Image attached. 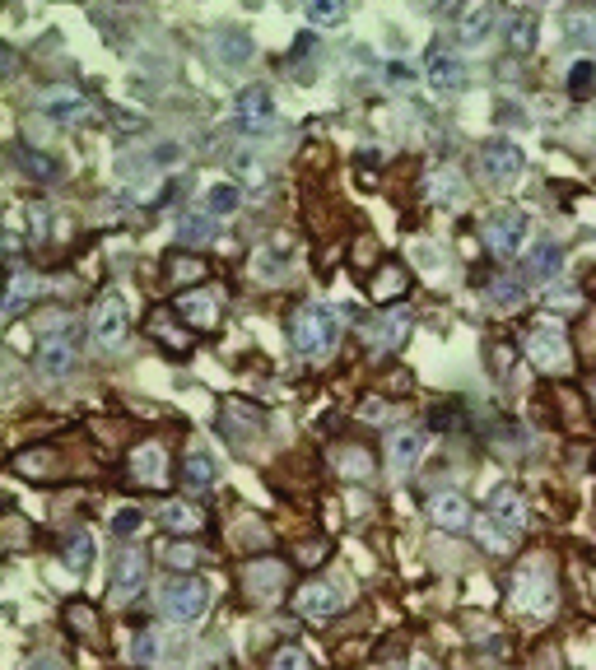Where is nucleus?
Returning a JSON list of instances; mask_svg holds the SVG:
<instances>
[{"mask_svg": "<svg viewBox=\"0 0 596 670\" xmlns=\"http://www.w3.org/2000/svg\"><path fill=\"white\" fill-rule=\"evenodd\" d=\"M340 340V317L322 303H303V308L289 312V345L303 354V359H326Z\"/></svg>", "mask_w": 596, "mask_h": 670, "instance_id": "1", "label": "nucleus"}, {"mask_svg": "<svg viewBox=\"0 0 596 670\" xmlns=\"http://www.w3.org/2000/svg\"><path fill=\"white\" fill-rule=\"evenodd\" d=\"M513 596H517V605L527 610V615H555V605H559V577H555V568L545 559H527L522 568H517V577H513Z\"/></svg>", "mask_w": 596, "mask_h": 670, "instance_id": "2", "label": "nucleus"}, {"mask_svg": "<svg viewBox=\"0 0 596 670\" xmlns=\"http://www.w3.org/2000/svg\"><path fill=\"white\" fill-rule=\"evenodd\" d=\"M522 354H527V363L536 368V373H569L573 368V349H569V335L564 331H550V326H536V331L522 335Z\"/></svg>", "mask_w": 596, "mask_h": 670, "instance_id": "3", "label": "nucleus"}, {"mask_svg": "<svg viewBox=\"0 0 596 670\" xmlns=\"http://www.w3.org/2000/svg\"><path fill=\"white\" fill-rule=\"evenodd\" d=\"M210 610V587L201 577H182V582H168L163 587V615L173 624H196V619Z\"/></svg>", "mask_w": 596, "mask_h": 670, "instance_id": "4", "label": "nucleus"}, {"mask_svg": "<svg viewBox=\"0 0 596 670\" xmlns=\"http://www.w3.org/2000/svg\"><path fill=\"white\" fill-rule=\"evenodd\" d=\"M480 233H485V247L494 256H517V247H522V238H527V219H522V210H508V205H499V210H489L485 219H480Z\"/></svg>", "mask_w": 596, "mask_h": 670, "instance_id": "5", "label": "nucleus"}, {"mask_svg": "<svg viewBox=\"0 0 596 670\" xmlns=\"http://www.w3.org/2000/svg\"><path fill=\"white\" fill-rule=\"evenodd\" d=\"M271 121H275V98L266 84H247L243 94L233 98V126L243 135H261V131H271Z\"/></svg>", "mask_w": 596, "mask_h": 670, "instance_id": "6", "label": "nucleus"}, {"mask_svg": "<svg viewBox=\"0 0 596 670\" xmlns=\"http://www.w3.org/2000/svg\"><path fill=\"white\" fill-rule=\"evenodd\" d=\"M75 354H80V331L66 326V331H56V335H42L38 354H33V368L42 377H66L75 368Z\"/></svg>", "mask_w": 596, "mask_h": 670, "instance_id": "7", "label": "nucleus"}, {"mask_svg": "<svg viewBox=\"0 0 596 670\" xmlns=\"http://www.w3.org/2000/svg\"><path fill=\"white\" fill-rule=\"evenodd\" d=\"M219 303H224V294H219L215 284H205V289H182L173 312L191 326V331H210V326L219 322Z\"/></svg>", "mask_w": 596, "mask_h": 670, "instance_id": "8", "label": "nucleus"}, {"mask_svg": "<svg viewBox=\"0 0 596 670\" xmlns=\"http://www.w3.org/2000/svg\"><path fill=\"white\" fill-rule=\"evenodd\" d=\"M289 582V568L280 559H247L243 563V596L252 601H275Z\"/></svg>", "mask_w": 596, "mask_h": 670, "instance_id": "9", "label": "nucleus"}, {"mask_svg": "<svg viewBox=\"0 0 596 670\" xmlns=\"http://www.w3.org/2000/svg\"><path fill=\"white\" fill-rule=\"evenodd\" d=\"M126 331H131V308H126V298H122V294L98 298V308H94V335H98V345H103V349H117V345L126 340Z\"/></svg>", "mask_w": 596, "mask_h": 670, "instance_id": "10", "label": "nucleus"}, {"mask_svg": "<svg viewBox=\"0 0 596 670\" xmlns=\"http://www.w3.org/2000/svg\"><path fill=\"white\" fill-rule=\"evenodd\" d=\"M410 331H415V317H410V308H387V312H378V317L368 322V345L378 349V354H392V349L406 345Z\"/></svg>", "mask_w": 596, "mask_h": 670, "instance_id": "11", "label": "nucleus"}, {"mask_svg": "<svg viewBox=\"0 0 596 670\" xmlns=\"http://www.w3.org/2000/svg\"><path fill=\"white\" fill-rule=\"evenodd\" d=\"M131 484L136 489H163L168 484V452L159 443H140L131 452Z\"/></svg>", "mask_w": 596, "mask_h": 670, "instance_id": "12", "label": "nucleus"}, {"mask_svg": "<svg viewBox=\"0 0 596 670\" xmlns=\"http://www.w3.org/2000/svg\"><path fill=\"white\" fill-rule=\"evenodd\" d=\"M38 112H42L47 121H56V126H75V121L89 112V98H84L80 89L61 84V89H47V94L38 98Z\"/></svg>", "mask_w": 596, "mask_h": 670, "instance_id": "13", "label": "nucleus"}, {"mask_svg": "<svg viewBox=\"0 0 596 670\" xmlns=\"http://www.w3.org/2000/svg\"><path fill=\"white\" fill-rule=\"evenodd\" d=\"M340 605H345V596L331 582H308V587L294 591V610L303 619H336Z\"/></svg>", "mask_w": 596, "mask_h": 670, "instance_id": "14", "label": "nucleus"}, {"mask_svg": "<svg viewBox=\"0 0 596 670\" xmlns=\"http://www.w3.org/2000/svg\"><path fill=\"white\" fill-rule=\"evenodd\" d=\"M480 168H485L489 182H517L522 177V149L513 140H489L480 149Z\"/></svg>", "mask_w": 596, "mask_h": 670, "instance_id": "15", "label": "nucleus"}, {"mask_svg": "<svg viewBox=\"0 0 596 670\" xmlns=\"http://www.w3.org/2000/svg\"><path fill=\"white\" fill-rule=\"evenodd\" d=\"M145 577H149L145 554H140V550H122V554H117V568H112V596H117V601H131V596H140Z\"/></svg>", "mask_w": 596, "mask_h": 670, "instance_id": "16", "label": "nucleus"}, {"mask_svg": "<svg viewBox=\"0 0 596 670\" xmlns=\"http://www.w3.org/2000/svg\"><path fill=\"white\" fill-rule=\"evenodd\" d=\"M489 517H499L508 531H527V498L517 494V484H499L485 503Z\"/></svg>", "mask_w": 596, "mask_h": 670, "instance_id": "17", "label": "nucleus"}, {"mask_svg": "<svg viewBox=\"0 0 596 670\" xmlns=\"http://www.w3.org/2000/svg\"><path fill=\"white\" fill-rule=\"evenodd\" d=\"M429 517H434V526H443V531H466V526H471V503H466V494H457V489H443V494L429 498Z\"/></svg>", "mask_w": 596, "mask_h": 670, "instance_id": "18", "label": "nucleus"}, {"mask_svg": "<svg viewBox=\"0 0 596 670\" xmlns=\"http://www.w3.org/2000/svg\"><path fill=\"white\" fill-rule=\"evenodd\" d=\"M420 461H424V433L401 429L392 443H387V466H392V475H415Z\"/></svg>", "mask_w": 596, "mask_h": 670, "instance_id": "19", "label": "nucleus"}, {"mask_svg": "<svg viewBox=\"0 0 596 670\" xmlns=\"http://www.w3.org/2000/svg\"><path fill=\"white\" fill-rule=\"evenodd\" d=\"M424 75H429V89H434V94H457L461 84H466V66H461V56H452V52L429 56Z\"/></svg>", "mask_w": 596, "mask_h": 670, "instance_id": "20", "label": "nucleus"}, {"mask_svg": "<svg viewBox=\"0 0 596 670\" xmlns=\"http://www.w3.org/2000/svg\"><path fill=\"white\" fill-rule=\"evenodd\" d=\"M559 270H564V247H559V242H536V247L527 252V261H522V275L536 280V284L555 280Z\"/></svg>", "mask_w": 596, "mask_h": 670, "instance_id": "21", "label": "nucleus"}, {"mask_svg": "<svg viewBox=\"0 0 596 670\" xmlns=\"http://www.w3.org/2000/svg\"><path fill=\"white\" fill-rule=\"evenodd\" d=\"M252 52H257V47H252V38H247V33H238V28H229V33H215V38H210V56H215L219 66H247V61H252Z\"/></svg>", "mask_w": 596, "mask_h": 670, "instance_id": "22", "label": "nucleus"}, {"mask_svg": "<svg viewBox=\"0 0 596 670\" xmlns=\"http://www.w3.org/2000/svg\"><path fill=\"white\" fill-rule=\"evenodd\" d=\"M38 294H42V280H38V275H28V270H14V275H10V289H5V303H0L5 322H14V317H19V312H24Z\"/></svg>", "mask_w": 596, "mask_h": 670, "instance_id": "23", "label": "nucleus"}, {"mask_svg": "<svg viewBox=\"0 0 596 670\" xmlns=\"http://www.w3.org/2000/svg\"><path fill=\"white\" fill-rule=\"evenodd\" d=\"M149 335H154L168 354H187L191 349V335L173 322V308H154V317H149Z\"/></svg>", "mask_w": 596, "mask_h": 670, "instance_id": "24", "label": "nucleus"}, {"mask_svg": "<svg viewBox=\"0 0 596 670\" xmlns=\"http://www.w3.org/2000/svg\"><path fill=\"white\" fill-rule=\"evenodd\" d=\"M154 522H159L163 531H173V536H196L205 526V517H201V508H191V503H163Z\"/></svg>", "mask_w": 596, "mask_h": 670, "instance_id": "25", "label": "nucleus"}, {"mask_svg": "<svg viewBox=\"0 0 596 670\" xmlns=\"http://www.w3.org/2000/svg\"><path fill=\"white\" fill-rule=\"evenodd\" d=\"M494 24H499V10H494V5H471V10H461V47H480Z\"/></svg>", "mask_w": 596, "mask_h": 670, "instance_id": "26", "label": "nucleus"}, {"mask_svg": "<svg viewBox=\"0 0 596 670\" xmlns=\"http://www.w3.org/2000/svg\"><path fill=\"white\" fill-rule=\"evenodd\" d=\"M215 475H219L215 456H210V452H196V447H191L187 461H182V484H187L191 494H205V489L215 484Z\"/></svg>", "mask_w": 596, "mask_h": 670, "instance_id": "27", "label": "nucleus"}, {"mask_svg": "<svg viewBox=\"0 0 596 670\" xmlns=\"http://www.w3.org/2000/svg\"><path fill=\"white\" fill-rule=\"evenodd\" d=\"M266 424V415H261L257 405H247V401H229L224 405V419H219V429L229 433V438H238V433H252Z\"/></svg>", "mask_w": 596, "mask_h": 670, "instance_id": "28", "label": "nucleus"}, {"mask_svg": "<svg viewBox=\"0 0 596 670\" xmlns=\"http://www.w3.org/2000/svg\"><path fill=\"white\" fill-rule=\"evenodd\" d=\"M475 540H480V545H485L489 554H513V545H517V531H508V526L499 522V517H480V522H475Z\"/></svg>", "mask_w": 596, "mask_h": 670, "instance_id": "29", "label": "nucleus"}, {"mask_svg": "<svg viewBox=\"0 0 596 670\" xmlns=\"http://www.w3.org/2000/svg\"><path fill=\"white\" fill-rule=\"evenodd\" d=\"M61 619H66V629L75 633V638H84V643H98V610L89 601H70L66 610H61Z\"/></svg>", "mask_w": 596, "mask_h": 670, "instance_id": "30", "label": "nucleus"}, {"mask_svg": "<svg viewBox=\"0 0 596 670\" xmlns=\"http://www.w3.org/2000/svg\"><path fill=\"white\" fill-rule=\"evenodd\" d=\"M429 201H438V205H461V201H466V182H461L457 168H438V173L429 177Z\"/></svg>", "mask_w": 596, "mask_h": 670, "instance_id": "31", "label": "nucleus"}, {"mask_svg": "<svg viewBox=\"0 0 596 670\" xmlns=\"http://www.w3.org/2000/svg\"><path fill=\"white\" fill-rule=\"evenodd\" d=\"M243 205V191H238V182H215V187H205V215H233Z\"/></svg>", "mask_w": 596, "mask_h": 670, "instance_id": "32", "label": "nucleus"}, {"mask_svg": "<svg viewBox=\"0 0 596 670\" xmlns=\"http://www.w3.org/2000/svg\"><path fill=\"white\" fill-rule=\"evenodd\" d=\"M336 470L345 475V480H368V475H373V456H368L364 447L345 443V447L336 452Z\"/></svg>", "mask_w": 596, "mask_h": 670, "instance_id": "33", "label": "nucleus"}, {"mask_svg": "<svg viewBox=\"0 0 596 670\" xmlns=\"http://www.w3.org/2000/svg\"><path fill=\"white\" fill-rule=\"evenodd\" d=\"M406 284H410L406 270L387 261V266L378 270V280H373V298H378V303H396V298L406 294Z\"/></svg>", "mask_w": 596, "mask_h": 670, "instance_id": "34", "label": "nucleus"}, {"mask_svg": "<svg viewBox=\"0 0 596 670\" xmlns=\"http://www.w3.org/2000/svg\"><path fill=\"white\" fill-rule=\"evenodd\" d=\"M61 559H66V568H75V573H89V563H94V536H89V531H75V536H66V545H61Z\"/></svg>", "mask_w": 596, "mask_h": 670, "instance_id": "35", "label": "nucleus"}, {"mask_svg": "<svg viewBox=\"0 0 596 670\" xmlns=\"http://www.w3.org/2000/svg\"><path fill=\"white\" fill-rule=\"evenodd\" d=\"M14 163H19V168H24L33 182H47V177H56V163L47 159V154H38V149H28V145L14 149Z\"/></svg>", "mask_w": 596, "mask_h": 670, "instance_id": "36", "label": "nucleus"}, {"mask_svg": "<svg viewBox=\"0 0 596 670\" xmlns=\"http://www.w3.org/2000/svg\"><path fill=\"white\" fill-rule=\"evenodd\" d=\"M489 303H494V308L499 312H513V308H522V298H527V289H522V284L517 280H489Z\"/></svg>", "mask_w": 596, "mask_h": 670, "instance_id": "37", "label": "nucleus"}, {"mask_svg": "<svg viewBox=\"0 0 596 670\" xmlns=\"http://www.w3.org/2000/svg\"><path fill=\"white\" fill-rule=\"evenodd\" d=\"M508 47H513V52H531V47H536V14H513V24H508Z\"/></svg>", "mask_w": 596, "mask_h": 670, "instance_id": "38", "label": "nucleus"}, {"mask_svg": "<svg viewBox=\"0 0 596 670\" xmlns=\"http://www.w3.org/2000/svg\"><path fill=\"white\" fill-rule=\"evenodd\" d=\"M173 284H187V280H205V261H196V256H173L168 261V270H163Z\"/></svg>", "mask_w": 596, "mask_h": 670, "instance_id": "39", "label": "nucleus"}, {"mask_svg": "<svg viewBox=\"0 0 596 670\" xmlns=\"http://www.w3.org/2000/svg\"><path fill=\"white\" fill-rule=\"evenodd\" d=\"M210 238H215L210 215H187L182 224H177V242H210Z\"/></svg>", "mask_w": 596, "mask_h": 670, "instance_id": "40", "label": "nucleus"}, {"mask_svg": "<svg viewBox=\"0 0 596 670\" xmlns=\"http://www.w3.org/2000/svg\"><path fill=\"white\" fill-rule=\"evenodd\" d=\"M266 670H312V657L303 647H280V652H271Z\"/></svg>", "mask_w": 596, "mask_h": 670, "instance_id": "41", "label": "nucleus"}, {"mask_svg": "<svg viewBox=\"0 0 596 670\" xmlns=\"http://www.w3.org/2000/svg\"><path fill=\"white\" fill-rule=\"evenodd\" d=\"M257 275H261V280H285V275H289V261H285V252H280V247H271V252H261L257 256Z\"/></svg>", "mask_w": 596, "mask_h": 670, "instance_id": "42", "label": "nucleus"}, {"mask_svg": "<svg viewBox=\"0 0 596 670\" xmlns=\"http://www.w3.org/2000/svg\"><path fill=\"white\" fill-rule=\"evenodd\" d=\"M345 5H340V0H317V5H308V19L312 24H340V19H345Z\"/></svg>", "mask_w": 596, "mask_h": 670, "instance_id": "43", "label": "nucleus"}, {"mask_svg": "<svg viewBox=\"0 0 596 670\" xmlns=\"http://www.w3.org/2000/svg\"><path fill=\"white\" fill-rule=\"evenodd\" d=\"M159 652H163V643H159V633H140L136 638V652H131V657H136V666H154V661H159Z\"/></svg>", "mask_w": 596, "mask_h": 670, "instance_id": "44", "label": "nucleus"}, {"mask_svg": "<svg viewBox=\"0 0 596 670\" xmlns=\"http://www.w3.org/2000/svg\"><path fill=\"white\" fill-rule=\"evenodd\" d=\"M592 84H596V66H592V61H573V70H569V94L583 98Z\"/></svg>", "mask_w": 596, "mask_h": 670, "instance_id": "45", "label": "nucleus"}, {"mask_svg": "<svg viewBox=\"0 0 596 670\" xmlns=\"http://www.w3.org/2000/svg\"><path fill=\"white\" fill-rule=\"evenodd\" d=\"M578 303H583L578 289H550V298H545V308H555V312H578Z\"/></svg>", "mask_w": 596, "mask_h": 670, "instance_id": "46", "label": "nucleus"}, {"mask_svg": "<svg viewBox=\"0 0 596 670\" xmlns=\"http://www.w3.org/2000/svg\"><path fill=\"white\" fill-rule=\"evenodd\" d=\"M140 522H145V517H140L136 508H117V517H112V531H117V536H136Z\"/></svg>", "mask_w": 596, "mask_h": 670, "instance_id": "47", "label": "nucleus"}, {"mask_svg": "<svg viewBox=\"0 0 596 670\" xmlns=\"http://www.w3.org/2000/svg\"><path fill=\"white\" fill-rule=\"evenodd\" d=\"M387 415H392L387 401H373V396H368V401L359 405V419H368V424H387Z\"/></svg>", "mask_w": 596, "mask_h": 670, "instance_id": "48", "label": "nucleus"}, {"mask_svg": "<svg viewBox=\"0 0 596 670\" xmlns=\"http://www.w3.org/2000/svg\"><path fill=\"white\" fill-rule=\"evenodd\" d=\"M410 80H415V75H410V66H401V61H392V66H387V84H392V89H406Z\"/></svg>", "mask_w": 596, "mask_h": 670, "instance_id": "49", "label": "nucleus"}, {"mask_svg": "<svg viewBox=\"0 0 596 670\" xmlns=\"http://www.w3.org/2000/svg\"><path fill=\"white\" fill-rule=\"evenodd\" d=\"M196 559H201V554L187 550V545H177V550L168 554V563H173V568H196Z\"/></svg>", "mask_w": 596, "mask_h": 670, "instance_id": "50", "label": "nucleus"}, {"mask_svg": "<svg viewBox=\"0 0 596 670\" xmlns=\"http://www.w3.org/2000/svg\"><path fill=\"white\" fill-rule=\"evenodd\" d=\"M24 540H28L24 517H10V550H24Z\"/></svg>", "mask_w": 596, "mask_h": 670, "instance_id": "51", "label": "nucleus"}, {"mask_svg": "<svg viewBox=\"0 0 596 670\" xmlns=\"http://www.w3.org/2000/svg\"><path fill=\"white\" fill-rule=\"evenodd\" d=\"M154 159H159V163H177V159H182V149H177V145H159V154H154Z\"/></svg>", "mask_w": 596, "mask_h": 670, "instance_id": "52", "label": "nucleus"}, {"mask_svg": "<svg viewBox=\"0 0 596 670\" xmlns=\"http://www.w3.org/2000/svg\"><path fill=\"white\" fill-rule=\"evenodd\" d=\"M28 670H56V661H52V657H42V661H33Z\"/></svg>", "mask_w": 596, "mask_h": 670, "instance_id": "53", "label": "nucleus"}, {"mask_svg": "<svg viewBox=\"0 0 596 670\" xmlns=\"http://www.w3.org/2000/svg\"><path fill=\"white\" fill-rule=\"evenodd\" d=\"M592 410H596V387H592Z\"/></svg>", "mask_w": 596, "mask_h": 670, "instance_id": "54", "label": "nucleus"}]
</instances>
